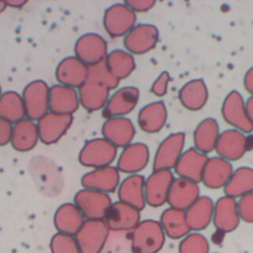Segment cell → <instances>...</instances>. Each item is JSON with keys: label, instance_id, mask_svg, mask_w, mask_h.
I'll list each match as a JSON object with an SVG mask.
<instances>
[{"label": "cell", "instance_id": "obj_48", "mask_svg": "<svg viewBox=\"0 0 253 253\" xmlns=\"http://www.w3.org/2000/svg\"><path fill=\"white\" fill-rule=\"evenodd\" d=\"M214 253H217V252H214Z\"/></svg>", "mask_w": 253, "mask_h": 253}, {"label": "cell", "instance_id": "obj_26", "mask_svg": "<svg viewBox=\"0 0 253 253\" xmlns=\"http://www.w3.org/2000/svg\"><path fill=\"white\" fill-rule=\"evenodd\" d=\"M167 109L162 101L152 102L144 106L138 113L137 123L139 127L147 133L160 131L167 122Z\"/></svg>", "mask_w": 253, "mask_h": 253}, {"label": "cell", "instance_id": "obj_11", "mask_svg": "<svg viewBox=\"0 0 253 253\" xmlns=\"http://www.w3.org/2000/svg\"><path fill=\"white\" fill-rule=\"evenodd\" d=\"M175 180L171 170H156L145 180V201L150 207L158 208L167 203L169 191Z\"/></svg>", "mask_w": 253, "mask_h": 253}, {"label": "cell", "instance_id": "obj_10", "mask_svg": "<svg viewBox=\"0 0 253 253\" xmlns=\"http://www.w3.org/2000/svg\"><path fill=\"white\" fill-rule=\"evenodd\" d=\"M72 123L73 116L71 115L48 112L37 124L41 141L47 145L57 142L67 132Z\"/></svg>", "mask_w": 253, "mask_h": 253}, {"label": "cell", "instance_id": "obj_7", "mask_svg": "<svg viewBox=\"0 0 253 253\" xmlns=\"http://www.w3.org/2000/svg\"><path fill=\"white\" fill-rule=\"evenodd\" d=\"M185 133L175 132L168 135L159 144L153 160V171L175 168L185 146Z\"/></svg>", "mask_w": 253, "mask_h": 253}, {"label": "cell", "instance_id": "obj_37", "mask_svg": "<svg viewBox=\"0 0 253 253\" xmlns=\"http://www.w3.org/2000/svg\"><path fill=\"white\" fill-rule=\"evenodd\" d=\"M88 79L101 83L110 90L117 88L120 83L111 72L106 59L88 66Z\"/></svg>", "mask_w": 253, "mask_h": 253}, {"label": "cell", "instance_id": "obj_2", "mask_svg": "<svg viewBox=\"0 0 253 253\" xmlns=\"http://www.w3.org/2000/svg\"><path fill=\"white\" fill-rule=\"evenodd\" d=\"M118 153V147L107 139L94 138L88 140L79 153V161L83 166L93 169L111 166Z\"/></svg>", "mask_w": 253, "mask_h": 253}, {"label": "cell", "instance_id": "obj_24", "mask_svg": "<svg viewBox=\"0 0 253 253\" xmlns=\"http://www.w3.org/2000/svg\"><path fill=\"white\" fill-rule=\"evenodd\" d=\"M110 89L96 81L87 79L79 88V101L88 112L103 110L110 99Z\"/></svg>", "mask_w": 253, "mask_h": 253}, {"label": "cell", "instance_id": "obj_20", "mask_svg": "<svg viewBox=\"0 0 253 253\" xmlns=\"http://www.w3.org/2000/svg\"><path fill=\"white\" fill-rule=\"evenodd\" d=\"M148 161V146L142 142H134L124 148L119 157L117 168L120 172L133 175L143 170Z\"/></svg>", "mask_w": 253, "mask_h": 253}, {"label": "cell", "instance_id": "obj_12", "mask_svg": "<svg viewBox=\"0 0 253 253\" xmlns=\"http://www.w3.org/2000/svg\"><path fill=\"white\" fill-rule=\"evenodd\" d=\"M240 220L236 199L223 196L214 203L212 223L216 231L222 234L232 232L238 227Z\"/></svg>", "mask_w": 253, "mask_h": 253}, {"label": "cell", "instance_id": "obj_25", "mask_svg": "<svg viewBox=\"0 0 253 253\" xmlns=\"http://www.w3.org/2000/svg\"><path fill=\"white\" fill-rule=\"evenodd\" d=\"M109 227L104 219H89L86 220L76 235V241L81 252L84 253L88 245H96L99 251L108 236Z\"/></svg>", "mask_w": 253, "mask_h": 253}, {"label": "cell", "instance_id": "obj_19", "mask_svg": "<svg viewBox=\"0 0 253 253\" xmlns=\"http://www.w3.org/2000/svg\"><path fill=\"white\" fill-rule=\"evenodd\" d=\"M139 211L124 202L112 204L105 221L112 230H132L139 223Z\"/></svg>", "mask_w": 253, "mask_h": 253}, {"label": "cell", "instance_id": "obj_3", "mask_svg": "<svg viewBox=\"0 0 253 253\" xmlns=\"http://www.w3.org/2000/svg\"><path fill=\"white\" fill-rule=\"evenodd\" d=\"M50 88L42 80L29 83L23 91V101L26 117L32 121H39L49 111Z\"/></svg>", "mask_w": 253, "mask_h": 253}, {"label": "cell", "instance_id": "obj_34", "mask_svg": "<svg viewBox=\"0 0 253 253\" xmlns=\"http://www.w3.org/2000/svg\"><path fill=\"white\" fill-rule=\"evenodd\" d=\"M84 215L75 205L64 204L56 211L54 223L65 234L77 233L84 223Z\"/></svg>", "mask_w": 253, "mask_h": 253}, {"label": "cell", "instance_id": "obj_8", "mask_svg": "<svg viewBox=\"0 0 253 253\" xmlns=\"http://www.w3.org/2000/svg\"><path fill=\"white\" fill-rule=\"evenodd\" d=\"M159 40L158 29L151 24L135 25L125 37L124 45L131 54H144L152 50Z\"/></svg>", "mask_w": 253, "mask_h": 253}, {"label": "cell", "instance_id": "obj_15", "mask_svg": "<svg viewBox=\"0 0 253 253\" xmlns=\"http://www.w3.org/2000/svg\"><path fill=\"white\" fill-rule=\"evenodd\" d=\"M55 76L61 85L80 88L88 79V65L76 56H69L59 62Z\"/></svg>", "mask_w": 253, "mask_h": 253}, {"label": "cell", "instance_id": "obj_5", "mask_svg": "<svg viewBox=\"0 0 253 253\" xmlns=\"http://www.w3.org/2000/svg\"><path fill=\"white\" fill-rule=\"evenodd\" d=\"M74 203L89 219H105L112 206L111 199L106 193L85 188L75 195Z\"/></svg>", "mask_w": 253, "mask_h": 253}, {"label": "cell", "instance_id": "obj_1", "mask_svg": "<svg viewBox=\"0 0 253 253\" xmlns=\"http://www.w3.org/2000/svg\"><path fill=\"white\" fill-rule=\"evenodd\" d=\"M165 232L157 220L140 221L130 232L132 253H157L165 242Z\"/></svg>", "mask_w": 253, "mask_h": 253}, {"label": "cell", "instance_id": "obj_36", "mask_svg": "<svg viewBox=\"0 0 253 253\" xmlns=\"http://www.w3.org/2000/svg\"><path fill=\"white\" fill-rule=\"evenodd\" d=\"M106 61L113 75L120 81L128 77L135 68V60L132 54L122 49H116L108 53Z\"/></svg>", "mask_w": 253, "mask_h": 253}, {"label": "cell", "instance_id": "obj_38", "mask_svg": "<svg viewBox=\"0 0 253 253\" xmlns=\"http://www.w3.org/2000/svg\"><path fill=\"white\" fill-rule=\"evenodd\" d=\"M208 239L199 232H193L182 238L179 244V253H209Z\"/></svg>", "mask_w": 253, "mask_h": 253}, {"label": "cell", "instance_id": "obj_31", "mask_svg": "<svg viewBox=\"0 0 253 253\" xmlns=\"http://www.w3.org/2000/svg\"><path fill=\"white\" fill-rule=\"evenodd\" d=\"M219 134V126L214 119L203 120L194 130L195 148L204 154L215 150Z\"/></svg>", "mask_w": 253, "mask_h": 253}, {"label": "cell", "instance_id": "obj_22", "mask_svg": "<svg viewBox=\"0 0 253 253\" xmlns=\"http://www.w3.org/2000/svg\"><path fill=\"white\" fill-rule=\"evenodd\" d=\"M232 173L233 168L229 161L219 156L211 157L206 164L202 182L209 189L224 188Z\"/></svg>", "mask_w": 253, "mask_h": 253}, {"label": "cell", "instance_id": "obj_30", "mask_svg": "<svg viewBox=\"0 0 253 253\" xmlns=\"http://www.w3.org/2000/svg\"><path fill=\"white\" fill-rule=\"evenodd\" d=\"M181 104L190 111L202 110L209 99L207 85L202 79H193L187 82L178 94Z\"/></svg>", "mask_w": 253, "mask_h": 253}, {"label": "cell", "instance_id": "obj_35", "mask_svg": "<svg viewBox=\"0 0 253 253\" xmlns=\"http://www.w3.org/2000/svg\"><path fill=\"white\" fill-rule=\"evenodd\" d=\"M25 117L26 109L22 96L14 91L3 93L0 98V118L16 124Z\"/></svg>", "mask_w": 253, "mask_h": 253}, {"label": "cell", "instance_id": "obj_44", "mask_svg": "<svg viewBox=\"0 0 253 253\" xmlns=\"http://www.w3.org/2000/svg\"><path fill=\"white\" fill-rule=\"evenodd\" d=\"M6 4L8 7H12V8H22L24 7L28 1L26 0H5Z\"/></svg>", "mask_w": 253, "mask_h": 253}, {"label": "cell", "instance_id": "obj_9", "mask_svg": "<svg viewBox=\"0 0 253 253\" xmlns=\"http://www.w3.org/2000/svg\"><path fill=\"white\" fill-rule=\"evenodd\" d=\"M75 56L90 66L106 59L108 43L103 37L94 33L81 36L74 45Z\"/></svg>", "mask_w": 253, "mask_h": 253}, {"label": "cell", "instance_id": "obj_23", "mask_svg": "<svg viewBox=\"0 0 253 253\" xmlns=\"http://www.w3.org/2000/svg\"><path fill=\"white\" fill-rule=\"evenodd\" d=\"M80 104L78 92L61 84L54 85L49 92V111L60 115H73Z\"/></svg>", "mask_w": 253, "mask_h": 253}, {"label": "cell", "instance_id": "obj_4", "mask_svg": "<svg viewBox=\"0 0 253 253\" xmlns=\"http://www.w3.org/2000/svg\"><path fill=\"white\" fill-rule=\"evenodd\" d=\"M223 120L235 129L243 133H250L253 130V122L250 120L245 102L238 91L229 92L221 105Z\"/></svg>", "mask_w": 253, "mask_h": 253}, {"label": "cell", "instance_id": "obj_33", "mask_svg": "<svg viewBox=\"0 0 253 253\" xmlns=\"http://www.w3.org/2000/svg\"><path fill=\"white\" fill-rule=\"evenodd\" d=\"M225 196L241 198L253 192V169L247 166L239 167L233 171L229 181L223 188Z\"/></svg>", "mask_w": 253, "mask_h": 253}, {"label": "cell", "instance_id": "obj_13", "mask_svg": "<svg viewBox=\"0 0 253 253\" xmlns=\"http://www.w3.org/2000/svg\"><path fill=\"white\" fill-rule=\"evenodd\" d=\"M139 90L133 86H126L116 91L102 111L105 119L124 117L129 114L137 105Z\"/></svg>", "mask_w": 253, "mask_h": 253}, {"label": "cell", "instance_id": "obj_18", "mask_svg": "<svg viewBox=\"0 0 253 253\" xmlns=\"http://www.w3.org/2000/svg\"><path fill=\"white\" fill-rule=\"evenodd\" d=\"M200 197L198 183L178 177L171 185L167 203L171 208L187 211Z\"/></svg>", "mask_w": 253, "mask_h": 253}, {"label": "cell", "instance_id": "obj_17", "mask_svg": "<svg viewBox=\"0 0 253 253\" xmlns=\"http://www.w3.org/2000/svg\"><path fill=\"white\" fill-rule=\"evenodd\" d=\"M102 134L105 139L116 147L129 145L134 137L135 128L132 122L125 117L107 119L102 126Z\"/></svg>", "mask_w": 253, "mask_h": 253}, {"label": "cell", "instance_id": "obj_27", "mask_svg": "<svg viewBox=\"0 0 253 253\" xmlns=\"http://www.w3.org/2000/svg\"><path fill=\"white\" fill-rule=\"evenodd\" d=\"M119 198L121 202L128 204L138 211L144 209L145 178L139 174H133L126 178L120 186Z\"/></svg>", "mask_w": 253, "mask_h": 253}, {"label": "cell", "instance_id": "obj_29", "mask_svg": "<svg viewBox=\"0 0 253 253\" xmlns=\"http://www.w3.org/2000/svg\"><path fill=\"white\" fill-rule=\"evenodd\" d=\"M214 203L208 196L200 197L187 211L186 216L191 230L196 232L206 229L212 221Z\"/></svg>", "mask_w": 253, "mask_h": 253}, {"label": "cell", "instance_id": "obj_39", "mask_svg": "<svg viewBox=\"0 0 253 253\" xmlns=\"http://www.w3.org/2000/svg\"><path fill=\"white\" fill-rule=\"evenodd\" d=\"M237 210L240 219L247 223H253V192L239 198Z\"/></svg>", "mask_w": 253, "mask_h": 253}, {"label": "cell", "instance_id": "obj_14", "mask_svg": "<svg viewBox=\"0 0 253 253\" xmlns=\"http://www.w3.org/2000/svg\"><path fill=\"white\" fill-rule=\"evenodd\" d=\"M248 150L247 136L235 128L226 129L219 134L215 151L227 161L239 160Z\"/></svg>", "mask_w": 253, "mask_h": 253}, {"label": "cell", "instance_id": "obj_41", "mask_svg": "<svg viewBox=\"0 0 253 253\" xmlns=\"http://www.w3.org/2000/svg\"><path fill=\"white\" fill-rule=\"evenodd\" d=\"M154 0H127L125 4L130 8L134 13L147 12L155 5Z\"/></svg>", "mask_w": 253, "mask_h": 253}, {"label": "cell", "instance_id": "obj_40", "mask_svg": "<svg viewBox=\"0 0 253 253\" xmlns=\"http://www.w3.org/2000/svg\"><path fill=\"white\" fill-rule=\"evenodd\" d=\"M170 80H171L170 74L167 71H163L153 82L151 86V92L157 97H162L166 95Z\"/></svg>", "mask_w": 253, "mask_h": 253}, {"label": "cell", "instance_id": "obj_47", "mask_svg": "<svg viewBox=\"0 0 253 253\" xmlns=\"http://www.w3.org/2000/svg\"><path fill=\"white\" fill-rule=\"evenodd\" d=\"M2 89H1V86H0V98H1V96H2Z\"/></svg>", "mask_w": 253, "mask_h": 253}, {"label": "cell", "instance_id": "obj_42", "mask_svg": "<svg viewBox=\"0 0 253 253\" xmlns=\"http://www.w3.org/2000/svg\"><path fill=\"white\" fill-rule=\"evenodd\" d=\"M13 132V124L0 118V146L11 142Z\"/></svg>", "mask_w": 253, "mask_h": 253}, {"label": "cell", "instance_id": "obj_32", "mask_svg": "<svg viewBox=\"0 0 253 253\" xmlns=\"http://www.w3.org/2000/svg\"><path fill=\"white\" fill-rule=\"evenodd\" d=\"M163 227L165 234L171 239L184 238L191 231V228L187 221L186 211L168 208L166 209L160 217L159 221Z\"/></svg>", "mask_w": 253, "mask_h": 253}, {"label": "cell", "instance_id": "obj_16", "mask_svg": "<svg viewBox=\"0 0 253 253\" xmlns=\"http://www.w3.org/2000/svg\"><path fill=\"white\" fill-rule=\"evenodd\" d=\"M208 160L209 157L207 154L192 147L183 152L174 169L180 178H185L199 184L203 180L204 170Z\"/></svg>", "mask_w": 253, "mask_h": 253}, {"label": "cell", "instance_id": "obj_21", "mask_svg": "<svg viewBox=\"0 0 253 253\" xmlns=\"http://www.w3.org/2000/svg\"><path fill=\"white\" fill-rule=\"evenodd\" d=\"M119 183L120 171L114 166L96 168L86 173L81 180V184L85 189L96 190L106 194L114 192Z\"/></svg>", "mask_w": 253, "mask_h": 253}, {"label": "cell", "instance_id": "obj_46", "mask_svg": "<svg viewBox=\"0 0 253 253\" xmlns=\"http://www.w3.org/2000/svg\"><path fill=\"white\" fill-rule=\"evenodd\" d=\"M7 7H8V6H7L6 2H5V0H0V13L4 12Z\"/></svg>", "mask_w": 253, "mask_h": 253}, {"label": "cell", "instance_id": "obj_28", "mask_svg": "<svg viewBox=\"0 0 253 253\" xmlns=\"http://www.w3.org/2000/svg\"><path fill=\"white\" fill-rule=\"evenodd\" d=\"M39 131L37 124L25 118L13 125L11 144L14 149L20 152L32 150L38 143Z\"/></svg>", "mask_w": 253, "mask_h": 253}, {"label": "cell", "instance_id": "obj_43", "mask_svg": "<svg viewBox=\"0 0 253 253\" xmlns=\"http://www.w3.org/2000/svg\"><path fill=\"white\" fill-rule=\"evenodd\" d=\"M243 84H244L245 89L251 95H253V66L246 71V73L244 75V79H243Z\"/></svg>", "mask_w": 253, "mask_h": 253}, {"label": "cell", "instance_id": "obj_6", "mask_svg": "<svg viewBox=\"0 0 253 253\" xmlns=\"http://www.w3.org/2000/svg\"><path fill=\"white\" fill-rule=\"evenodd\" d=\"M135 13L125 3L109 7L104 15V27L112 38L126 37L135 26Z\"/></svg>", "mask_w": 253, "mask_h": 253}, {"label": "cell", "instance_id": "obj_45", "mask_svg": "<svg viewBox=\"0 0 253 253\" xmlns=\"http://www.w3.org/2000/svg\"><path fill=\"white\" fill-rule=\"evenodd\" d=\"M245 106H246L248 116H249L250 120L253 122V95L246 101Z\"/></svg>", "mask_w": 253, "mask_h": 253}]
</instances>
